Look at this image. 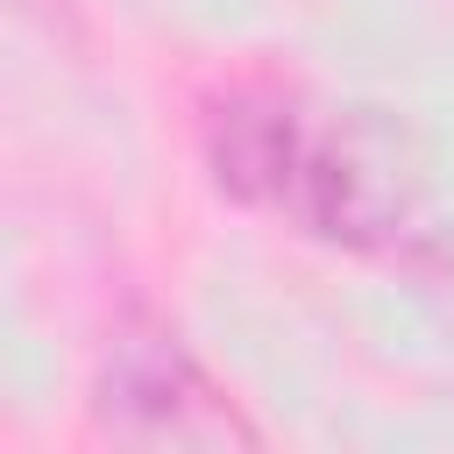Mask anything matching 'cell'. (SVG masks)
<instances>
[{
  "label": "cell",
  "mask_w": 454,
  "mask_h": 454,
  "mask_svg": "<svg viewBox=\"0 0 454 454\" xmlns=\"http://www.w3.org/2000/svg\"><path fill=\"white\" fill-rule=\"evenodd\" d=\"M213 177L241 206H270L319 241H390L411 213V170L362 121H312L291 99L241 92L213 114Z\"/></svg>",
  "instance_id": "obj_1"
},
{
  "label": "cell",
  "mask_w": 454,
  "mask_h": 454,
  "mask_svg": "<svg viewBox=\"0 0 454 454\" xmlns=\"http://www.w3.org/2000/svg\"><path fill=\"white\" fill-rule=\"evenodd\" d=\"M99 433L128 447H255V426L170 326H121L99 376Z\"/></svg>",
  "instance_id": "obj_2"
}]
</instances>
